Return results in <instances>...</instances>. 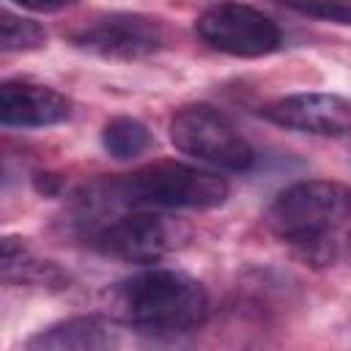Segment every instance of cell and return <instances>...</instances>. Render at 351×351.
Masks as SVG:
<instances>
[{
  "label": "cell",
  "instance_id": "1",
  "mask_svg": "<svg viewBox=\"0 0 351 351\" xmlns=\"http://www.w3.org/2000/svg\"><path fill=\"white\" fill-rule=\"evenodd\" d=\"M112 315L148 337H181L197 332L211 313L200 280L178 269H143L110 291Z\"/></svg>",
  "mask_w": 351,
  "mask_h": 351
},
{
  "label": "cell",
  "instance_id": "2",
  "mask_svg": "<svg viewBox=\"0 0 351 351\" xmlns=\"http://www.w3.org/2000/svg\"><path fill=\"white\" fill-rule=\"evenodd\" d=\"M351 217V189L329 178H304L274 195L263 222L307 263L326 266L335 261L332 233Z\"/></svg>",
  "mask_w": 351,
  "mask_h": 351
},
{
  "label": "cell",
  "instance_id": "3",
  "mask_svg": "<svg viewBox=\"0 0 351 351\" xmlns=\"http://www.w3.org/2000/svg\"><path fill=\"white\" fill-rule=\"evenodd\" d=\"M228 195H230V186L219 173L200 170L176 159H159L121 178L93 184L82 203L85 208L121 203V206H137V208L206 211V208L222 206Z\"/></svg>",
  "mask_w": 351,
  "mask_h": 351
},
{
  "label": "cell",
  "instance_id": "4",
  "mask_svg": "<svg viewBox=\"0 0 351 351\" xmlns=\"http://www.w3.org/2000/svg\"><path fill=\"white\" fill-rule=\"evenodd\" d=\"M170 143L217 170L247 173L255 165V151L233 121L211 104H186L170 118Z\"/></svg>",
  "mask_w": 351,
  "mask_h": 351
},
{
  "label": "cell",
  "instance_id": "5",
  "mask_svg": "<svg viewBox=\"0 0 351 351\" xmlns=\"http://www.w3.org/2000/svg\"><path fill=\"white\" fill-rule=\"evenodd\" d=\"M71 44L110 60H140L151 58L173 44L165 19L137 11L99 14L71 30Z\"/></svg>",
  "mask_w": 351,
  "mask_h": 351
},
{
  "label": "cell",
  "instance_id": "6",
  "mask_svg": "<svg viewBox=\"0 0 351 351\" xmlns=\"http://www.w3.org/2000/svg\"><path fill=\"white\" fill-rule=\"evenodd\" d=\"M195 33L217 52L233 58H263L280 49L282 33L271 16L239 0H217L197 19Z\"/></svg>",
  "mask_w": 351,
  "mask_h": 351
},
{
  "label": "cell",
  "instance_id": "7",
  "mask_svg": "<svg viewBox=\"0 0 351 351\" xmlns=\"http://www.w3.org/2000/svg\"><path fill=\"white\" fill-rule=\"evenodd\" d=\"M93 244L104 255L126 263H156L173 250L176 230L165 217L143 208L99 225Z\"/></svg>",
  "mask_w": 351,
  "mask_h": 351
},
{
  "label": "cell",
  "instance_id": "8",
  "mask_svg": "<svg viewBox=\"0 0 351 351\" xmlns=\"http://www.w3.org/2000/svg\"><path fill=\"white\" fill-rule=\"evenodd\" d=\"M261 115L277 126L307 134H346L351 132V101L337 93H293L269 101Z\"/></svg>",
  "mask_w": 351,
  "mask_h": 351
},
{
  "label": "cell",
  "instance_id": "9",
  "mask_svg": "<svg viewBox=\"0 0 351 351\" xmlns=\"http://www.w3.org/2000/svg\"><path fill=\"white\" fill-rule=\"evenodd\" d=\"M71 118V99L49 85L30 80H3L0 85V123L3 126H55Z\"/></svg>",
  "mask_w": 351,
  "mask_h": 351
},
{
  "label": "cell",
  "instance_id": "10",
  "mask_svg": "<svg viewBox=\"0 0 351 351\" xmlns=\"http://www.w3.org/2000/svg\"><path fill=\"white\" fill-rule=\"evenodd\" d=\"M121 343L118 329L101 315H71L38 329L25 346L33 351H107Z\"/></svg>",
  "mask_w": 351,
  "mask_h": 351
},
{
  "label": "cell",
  "instance_id": "11",
  "mask_svg": "<svg viewBox=\"0 0 351 351\" xmlns=\"http://www.w3.org/2000/svg\"><path fill=\"white\" fill-rule=\"evenodd\" d=\"M101 145L112 159H134L151 145V132L132 115H115L101 126Z\"/></svg>",
  "mask_w": 351,
  "mask_h": 351
},
{
  "label": "cell",
  "instance_id": "12",
  "mask_svg": "<svg viewBox=\"0 0 351 351\" xmlns=\"http://www.w3.org/2000/svg\"><path fill=\"white\" fill-rule=\"evenodd\" d=\"M47 41V33L38 22L3 8L0 14V49L3 52H30Z\"/></svg>",
  "mask_w": 351,
  "mask_h": 351
},
{
  "label": "cell",
  "instance_id": "13",
  "mask_svg": "<svg viewBox=\"0 0 351 351\" xmlns=\"http://www.w3.org/2000/svg\"><path fill=\"white\" fill-rule=\"evenodd\" d=\"M291 8L324 19V22H337V25H351V3L346 0H302V3H291Z\"/></svg>",
  "mask_w": 351,
  "mask_h": 351
},
{
  "label": "cell",
  "instance_id": "14",
  "mask_svg": "<svg viewBox=\"0 0 351 351\" xmlns=\"http://www.w3.org/2000/svg\"><path fill=\"white\" fill-rule=\"evenodd\" d=\"M14 3L22 5V8L38 11V14H58L63 8H71L77 0H14Z\"/></svg>",
  "mask_w": 351,
  "mask_h": 351
},
{
  "label": "cell",
  "instance_id": "15",
  "mask_svg": "<svg viewBox=\"0 0 351 351\" xmlns=\"http://www.w3.org/2000/svg\"><path fill=\"white\" fill-rule=\"evenodd\" d=\"M282 3H285V5H291V3H302V0H282Z\"/></svg>",
  "mask_w": 351,
  "mask_h": 351
}]
</instances>
